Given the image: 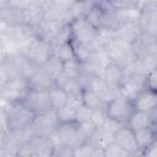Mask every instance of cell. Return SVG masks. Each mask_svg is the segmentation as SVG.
Returning a JSON list of instances; mask_svg holds the SVG:
<instances>
[{"label":"cell","mask_w":157,"mask_h":157,"mask_svg":"<svg viewBox=\"0 0 157 157\" xmlns=\"http://www.w3.org/2000/svg\"><path fill=\"white\" fill-rule=\"evenodd\" d=\"M107 49L110 56L112 63L125 67L129 64H131L132 61H135L137 59V55L134 50V47L131 43L120 40L114 38V36L112 37V39L107 43Z\"/></svg>","instance_id":"cell-1"},{"label":"cell","mask_w":157,"mask_h":157,"mask_svg":"<svg viewBox=\"0 0 157 157\" xmlns=\"http://www.w3.org/2000/svg\"><path fill=\"white\" fill-rule=\"evenodd\" d=\"M29 90L28 80L23 76L11 78L0 85V97L2 103L21 102Z\"/></svg>","instance_id":"cell-2"},{"label":"cell","mask_w":157,"mask_h":157,"mask_svg":"<svg viewBox=\"0 0 157 157\" xmlns=\"http://www.w3.org/2000/svg\"><path fill=\"white\" fill-rule=\"evenodd\" d=\"M54 146L50 141L49 136L37 135L26 141L18 151L17 157H28V156H38V157H48L53 156Z\"/></svg>","instance_id":"cell-3"},{"label":"cell","mask_w":157,"mask_h":157,"mask_svg":"<svg viewBox=\"0 0 157 157\" xmlns=\"http://www.w3.org/2000/svg\"><path fill=\"white\" fill-rule=\"evenodd\" d=\"M71 40L86 44H94L98 37V29L86 18L78 17L70 23Z\"/></svg>","instance_id":"cell-4"},{"label":"cell","mask_w":157,"mask_h":157,"mask_svg":"<svg viewBox=\"0 0 157 157\" xmlns=\"http://www.w3.org/2000/svg\"><path fill=\"white\" fill-rule=\"evenodd\" d=\"M21 53H23L36 65L42 66L53 55V47L49 42L39 37H34Z\"/></svg>","instance_id":"cell-5"},{"label":"cell","mask_w":157,"mask_h":157,"mask_svg":"<svg viewBox=\"0 0 157 157\" xmlns=\"http://www.w3.org/2000/svg\"><path fill=\"white\" fill-rule=\"evenodd\" d=\"M28 109L36 114L53 109L49 90H33L29 88L23 99L21 101Z\"/></svg>","instance_id":"cell-6"},{"label":"cell","mask_w":157,"mask_h":157,"mask_svg":"<svg viewBox=\"0 0 157 157\" xmlns=\"http://www.w3.org/2000/svg\"><path fill=\"white\" fill-rule=\"evenodd\" d=\"M107 114L108 117L126 124L129 118L131 117V114L135 112V107L132 101L123 97L121 94L118 96L117 98H114L113 101H110L109 103H107Z\"/></svg>","instance_id":"cell-7"},{"label":"cell","mask_w":157,"mask_h":157,"mask_svg":"<svg viewBox=\"0 0 157 157\" xmlns=\"http://www.w3.org/2000/svg\"><path fill=\"white\" fill-rule=\"evenodd\" d=\"M60 124V120L58 118V113L55 109H50L39 114H36L33 121H32V128L36 132V135H42V136H49L52 132H54Z\"/></svg>","instance_id":"cell-8"},{"label":"cell","mask_w":157,"mask_h":157,"mask_svg":"<svg viewBox=\"0 0 157 157\" xmlns=\"http://www.w3.org/2000/svg\"><path fill=\"white\" fill-rule=\"evenodd\" d=\"M120 94L130 101L134 102V99L144 91L146 90V76L144 75H131L124 78L121 85L119 86Z\"/></svg>","instance_id":"cell-9"},{"label":"cell","mask_w":157,"mask_h":157,"mask_svg":"<svg viewBox=\"0 0 157 157\" xmlns=\"http://www.w3.org/2000/svg\"><path fill=\"white\" fill-rule=\"evenodd\" d=\"M114 142H117L121 148H124L129 153V156L141 155V151L135 139V132L128 125H123L114 134Z\"/></svg>","instance_id":"cell-10"},{"label":"cell","mask_w":157,"mask_h":157,"mask_svg":"<svg viewBox=\"0 0 157 157\" xmlns=\"http://www.w3.org/2000/svg\"><path fill=\"white\" fill-rule=\"evenodd\" d=\"M66 25L56 22V21H52L48 18H44L37 27H34L36 34L37 37L49 42L50 44H53V42L58 38V36L60 34V32L63 31V28Z\"/></svg>","instance_id":"cell-11"},{"label":"cell","mask_w":157,"mask_h":157,"mask_svg":"<svg viewBox=\"0 0 157 157\" xmlns=\"http://www.w3.org/2000/svg\"><path fill=\"white\" fill-rule=\"evenodd\" d=\"M132 47L137 58L150 54H157V37L147 32H141L132 43Z\"/></svg>","instance_id":"cell-12"},{"label":"cell","mask_w":157,"mask_h":157,"mask_svg":"<svg viewBox=\"0 0 157 157\" xmlns=\"http://www.w3.org/2000/svg\"><path fill=\"white\" fill-rule=\"evenodd\" d=\"M15 66V69L17 70V72L28 78L39 66L36 65L33 61H31L23 53H15V54H10V55H5Z\"/></svg>","instance_id":"cell-13"},{"label":"cell","mask_w":157,"mask_h":157,"mask_svg":"<svg viewBox=\"0 0 157 157\" xmlns=\"http://www.w3.org/2000/svg\"><path fill=\"white\" fill-rule=\"evenodd\" d=\"M141 32L142 31H141L139 22H126V23L118 25L115 27V29L113 31V36L117 39H120V40L132 44Z\"/></svg>","instance_id":"cell-14"},{"label":"cell","mask_w":157,"mask_h":157,"mask_svg":"<svg viewBox=\"0 0 157 157\" xmlns=\"http://www.w3.org/2000/svg\"><path fill=\"white\" fill-rule=\"evenodd\" d=\"M0 20L2 25L6 26H16L25 23L23 10L11 5L10 2L0 5Z\"/></svg>","instance_id":"cell-15"},{"label":"cell","mask_w":157,"mask_h":157,"mask_svg":"<svg viewBox=\"0 0 157 157\" xmlns=\"http://www.w3.org/2000/svg\"><path fill=\"white\" fill-rule=\"evenodd\" d=\"M44 10H45L44 18L56 21V22H60L64 25H70L74 21V17H72L69 7H64V6L56 5L54 2H50L49 5H47L44 7Z\"/></svg>","instance_id":"cell-16"},{"label":"cell","mask_w":157,"mask_h":157,"mask_svg":"<svg viewBox=\"0 0 157 157\" xmlns=\"http://www.w3.org/2000/svg\"><path fill=\"white\" fill-rule=\"evenodd\" d=\"M27 80L29 88L33 90H50L54 86V78L42 66H39Z\"/></svg>","instance_id":"cell-17"},{"label":"cell","mask_w":157,"mask_h":157,"mask_svg":"<svg viewBox=\"0 0 157 157\" xmlns=\"http://www.w3.org/2000/svg\"><path fill=\"white\" fill-rule=\"evenodd\" d=\"M135 110H142L150 113L157 105V92H153L148 88L144 90L135 99H134Z\"/></svg>","instance_id":"cell-18"},{"label":"cell","mask_w":157,"mask_h":157,"mask_svg":"<svg viewBox=\"0 0 157 157\" xmlns=\"http://www.w3.org/2000/svg\"><path fill=\"white\" fill-rule=\"evenodd\" d=\"M134 132H135V139H136L137 146H139V148L141 151V155H144V152L150 146H152L157 140V136H156V134H155V131H153V129L151 126L137 129Z\"/></svg>","instance_id":"cell-19"},{"label":"cell","mask_w":157,"mask_h":157,"mask_svg":"<svg viewBox=\"0 0 157 157\" xmlns=\"http://www.w3.org/2000/svg\"><path fill=\"white\" fill-rule=\"evenodd\" d=\"M114 140V135L108 132L103 126H98L93 130V132L91 134L90 139L87 140L90 144H92L94 147L99 148V150H105L108 147V145L110 142H113Z\"/></svg>","instance_id":"cell-20"},{"label":"cell","mask_w":157,"mask_h":157,"mask_svg":"<svg viewBox=\"0 0 157 157\" xmlns=\"http://www.w3.org/2000/svg\"><path fill=\"white\" fill-rule=\"evenodd\" d=\"M45 17V10L42 5L34 4L23 10V18L25 23L31 27H37Z\"/></svg>","instance_id":"cell-21"},{"label":"cell","mask_w":157,"mask_h":157,"mask_svg":"<svg viewBox=\"0 0 157 157\" xmlns=\"http://www.w3.org/2000/svg\"><path fill=\"white\" fill-rule=\"evenodd\" d=\"M141 10L139 6H129L123 9H115V16H117V26L120 23L126 22H139L141 17Z\"/></svg>","instance_id":"cell-22"},{"label":"cell","mask_w":157,"mask_h":157,"mask_svg":"<svg viewBox=\"0 0 157 157\" xmlns=\"http://www.w3.org/2000/svg\"><path fill=\"white\" fill-rule=\"evenodd\" d=\"M102 77L104 78L105 82H108L109 85H114V86H120L121 82L124 81V71H123V67L114 64V63H110L103 71L102 74Z\"/></svg>","instance_id":"cell-23"},{"label":"cell","mask_w":157,"mask_h":157,"mask_svg":"<svg viewBox=\"0 0 157 157\" xmlns=\"http://www.w3.org/2000/svg\"><path fill=\"white\" fill-rule=\"evenodd\" d=\"M82 102L86 107H88L92 110H99L107 107V103L103 101V98L92 90H83L82 92Z\"/></svg>","instance_id":"cell-24"},{"label":"cell","mask_w":157,"mask_h":157,"mask_svg":"<svg viewBox=\"0 0 157 157\" xmlns=\"http://www.w3.org/2000/svg\"><path fill=\"white\" fill-rule=\"evenodd\" d=\"M128 125L131 130H137L141 128H146V126H151V118H150V113L147 112H142V110H135L131 117L129 118L128 123L125 124Z\"/></svg>","instance_id":"cell-25"},{"label":"cell","mask_w":157,"mask_h":157,"mask_svg":"<svg viewBox=\"0 0 157 157\" xmlns=\"http://www.w3.org/2000/svg\"><path fill=\"white\" fill-rule=\"evenodd\" d=\"M139 23H140L142 32H147V33L157 37V13L142 12Z\"/></svg>","instance_id":"cell-26"},{"label":"cell","mask_w":157,"mask_h":157,"mask_svg":"<svg viewBox=\"0 0 157 157\" xmlns=\"http://www.w3.org/2000/svg\"><path fill=\"white\" fill-rule=\"evenodd\" d=\"M74 157H104V151L94 147L92 144L86 141L74 150Z\"/></svg>","instance_id":"cell-27"},{"label":"cell","mask_w":157,"mask_h":157,"mask_svg":"<svg viewBox=\"0 0 157 157\" xmlns=\"http://www.w3.org/2000/svg\"><path fill=\"white\" fill-rule=\"evenodd\" d=\"M42 67L53 77V78H55L60 72H63V70H64V63L58 58V56H55L54 54L42 65Z\"/></svg>","instance_id":"cell-28"},{"label":"cell","mask_w":157,"mask_h":157,"mask_svg":"<svg viewBox=\"0 0 157 157\" xmlns=\"http://www.w3.org/2000/svg\"><path fill=\"white\" fill-rule=\"evenodd\" d=\"M53 54L55 56H58L63 63H66V61L76 58L74 48L71 45V42H66V43H63V44L53 48Z\"/></svg>","instance_id":"cell-29"},{"label":"cell","mask_w":157,"mask_h":157,"mask_svg":"<svg viewBox=\"0 0 157 157\" xmlns=\"http://www.w3.org/2000/svg\"><path fill=\"white\" fill-rule=\"evenodd\" d=\"M50 99H52V105H53V109H59L61 108L63 105H65L67 103V93L60 88V87H56V86H53L50 90Z\"/></svg>","instance_id":"cell-30"},{"label":"cell","mask_w":157,"mask_h":157,"mask_svg":"<svg viewBox=\"0 0 157 157\" xmlns=\"http://www.w3.org/2000/svg\"><path fill=\"white\" fill-rule=\"evenodd\" d=\"M76 108L70 105L69 103H66L65 105H63L61 108L56 109L58 113V118L60 120V123H71V121H76Z\"/></svg>","instance_id":"cell-31"},{"label":"cell","mask_w":157,"mask_h":157,"mask_svg":"<svg viewBox=\"0 0 157 157\" xmlns=\"http://www.w3.org/2000/svg\"><path fill=\"white\" fill-rule=\"evenodd\" d=\"M98 31L101 29V27H102V7L99 6V5H94L88 12H87V15L85 16Z\"/></svg>","instance_id":"cell-32"},{"label":"cell","mask_w":157,"mask_h":157,"mask_svg":"<svg viewBox=\"0 0 157 157\" xmlns=\"http://www.w3.org/2000/svg\"><path fill=\"white\" fill-rule=\"evenodd\" d=\"M66 75H69L70 77H78L81 74V63L75 58L71 59L66 63H64V70H63Z\"/></svg>","instance_id":"cell-33"},{"label":"cell","mask_w":157,"mask_h":157,"mask_svg":"<svg viewBox=\"0 0 157 157\" xmlns=\"http://www.w3.org/2000/svg\"><path fill=\"white\" fill-rule=\"evenodd\" d=\"M63 90H64L67 94H78V93H82L83 86L81 85V82L78 81L77 77H70L69 81L64 85Z\"/></svg>","instance_id":"cell-34"},{"label":"cell","mask_w":157,"mask_h":157,"mask_svg":"<svg viewBox=\"0 0 157 157\" xmlns=\"http://www.w3.org/2000/svg\"><path fill=\"white\" fill-rule=\"evenodd\" d=\"M123 156H129V153L124 148H121L117 142H114V140L104 150V157H123Z\"/></svg>","instance_id":"cell-35"},{"label":"cell","mask_w":157,"mask_h":157,"mask_svg":"<svg viewBox=\"0 0 157 157\" xmlns=\"http://www.w3.org/2000/svg\"><path fill=\"white\" fill-rule=\"evenodd\" d=\"M93 112H94V110H92V109H90L88 107H86L85 104H82V105L78 107L77 110H76V121L80 123V124L91 121L92 115H93Z\"/></svg>","instance_id":"cell-36"},{"label":"cell","mask_w":157,"mask_h":157,"mask_svg":"<svg viewBox=\"0 0 157 157\" xmlns=\"http://www.w3.org/2000/svg\"><path fill=\"white\" fill-rule=\"evenodd\" d=\"M123 125H125V124H123V123H120V121H118V120H115V119H113V118H110V117H107V119L104 120V123H103V128L108 131V132H110V134H115Z\"/></svg>","instance_id":"cell-37"},{"label":"cell","mask_w":157,"mask_h":157,"mask_svg":"<svg viewBox=\"0 0 157 157\" xmlns=\"http://www.w3.org/2000/svg\"><path fill=\"white\" fill-rule=\"evenodd\" d=\"M108 114H107V109L103 108V109H99V110H94L93 112V115H92V119H91V123L98 128V126H102L104 120L107 119Z\"/></svg>","instance_id":"cell-38"},{"label":"cell","mask_w":157,"mask_h":157,"mask_svg":"<svg viewBox=\"0 0 157 157\" xmlns=\"http://www.w3.org/2000/svg\"><path fill=\"white\" fill-rule=\"evenodd\" d=\"M146 87L153 92H157V67L146 75Z\"/></svg>","instance_id":"cell-39"},{"label":"cell","mask_w":157,"mask_h":157,"mask_svg":"<svg viewBox=\"0 0 157 157\" xmlns=\"http://www.w3.org/2000/svg\"><path fill=\"white\" fill-rule=\"evenodd\" d=\"M108 2L114 9H123L129 6H137L139 0H108Z\"/></svg>","instance_id":"cell-40"},{"label":"cell","mask_w":157,"mask_h":157,"mask_svg":"<svg viewBox=\"0 0 157 157\" xmlns=\"http://www.w3.org/2000/svg\"><path fill=\"white\" fill-rule=\"evenodd\" d=\"M9 2L21 10H25L34 4H37V0H9Z\"/></svg>","instance_id":"cell-41"},{"label":"cell","mask_w":157,"mask_h":157,"mask_svg":"<svg viewBox=\"0 0 157 157\" xmlns=\"http://www.w3.org/2000/svg\"><path fill=\"white\" fill-rule=\"evenodd\" d=\"M69 78H70V76H69V75H66V74L63 71V72H60V74L54 78V86L63 88V87H64V85L69 81Z\"/></svg>","instance_id":"cell-42"},{"label":"cell","mask_w":157,"mask_h":157,"mask_svg":"<svg viewBox=\"0 0 157 157\" xmlns=\"http://www.w3.org/2000/svg\"><path fill=\"white\" fill-rule=\"evenodd\" d=\"M150 118H151V128L153 129V131L157 136V105L150 112Z\"/></svg>","instance_id":"cell-43"},{"label":"cell","mask_w":157,"mask_h":157,"mask_svg":"<svg viewBox=\"0 0 157 157\" xmlns=\"http://www.w3.org/2000/svg\"><path fill=\"white\" fill-rule=\"evenodd\" d=\"M144 155H145V156H155V157H157V140H156V142H155L152 146H150V147L144 152Z\"/></svg>","instance_id":"cell-44"},{"label":"cell","mask_w":157,"mask_h":157,"mask_svg":"<svg viewBox=\"0 0 157 157\" xmlns=\"http://www.w3.org/2000/svg\"><path fill=\"white\" fill-rule=\"evenodd\" d=\"M77 1V0H52V2L56 4V5H60V6H64V7H71V5Z\"/></svg>","instance_id":"cell-45"},{"label":"cell","mask_w":157,"mask_h":157,"mask_svg":"<svg viewBox=\"0 0 157 157\" xmlns=\"http://www.w3.org/2000/svg\"><path fill=\"white\" fill-rule=\"evenodd\" d=\"M52 2V0H37V4H39V5H42L43 7H45L47 5H49Z\"/></svg>","instance_id":"cell-46"}]
</instances>
